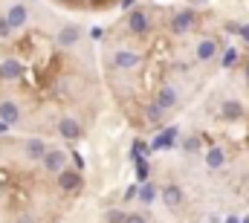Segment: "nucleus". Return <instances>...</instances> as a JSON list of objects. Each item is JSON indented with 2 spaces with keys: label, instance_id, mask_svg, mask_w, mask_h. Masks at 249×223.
<instances>
[{
  "label": "nucleus",
  "instance_id": "nucleus-1",
  "mask_svg": "<svg viewBox=\"0 0 249 223\" xmlns=\"http://www.w3.org/2000/svg\"><path fill=\"white\" fill-rule=\"evenodd\" d=\"M194 23H197V15H194L191 9H180V12L171 15L168 29H171V35H188V32L194 29Z\"/></svg>",
  "mask_w": 249,
  "mask_h": 223
},
{
  "label": "nucleus",
  "instance_id": "nucleus-2",
  "mask_svg": "<svg viewBox=\"0 0 249 223\" xmlns=\"http://www.w3.org/2000/svg\"><path fill=\"white\" fill-rule=\"evenodd\" d=\"M127 29H130V35L145 38V35L151 32V18H148V12H145V9H130V12H127Z\"/></svg>",
  "mask_w": 249,
  "mask_h": 223
},
{
  "label": "nucleus",
  "instance_id": "nucleus-3",
  "mask_svg": "<svg viewBox=\"0 0 249 223\" xmlns=\"http://www.w3.org/2000/svg\"><path fill=\"white\" fill-rule=\"evenodd\" d=\"M160 197H162L165 209H171V212H180V209L186 206V191H183L177 183H168V186L160 191Z\"/></svg>",
  "mask_w": 249,
  "mask_h": 223
},
{
  "label": "nucleus",
  "instance_id": "nucleus-4",
  "mask_svg": "<svg viewBox=\"0 0 249 223\" xmlns=\"http://www.w3.org/2000/svg\"><path fill=\"white\" fill-rule=\"evenodd\" d=\"M81 186H84V177L78 168H64L58 174V188L64 194H75V191H81Z\"/></svg>",
  "mask_w": 249,
  "mask_h": 223
},
{
  "label": "nucleus",
  "instance_id": "nucleus-5",
  "mask_svg": "<svg viewBox=\"0 0 249 223\" xmlns=\"http://www.w3.org/2000/svg\"><path fill=\"white\" fill-rule=\"evenodd\" d=\"M41 166H44L47 174H55V177H58L64 168H67V151H64V148H50L47 157L41 160Z\"/></svg>",
  "mask_w": 249,
  "mask_h": 223
},
{
  "label": "nucleus",
  "instance_id": "nucleus-6",
  "mask_svg": "<svg viewBox=\"0 0 249 223\" xmlns=\"http://www.w3.org/2000/svg\"><path fill=\"white\" fill-rule=\"evenodd\" d=\"M162 111H174V108H180V90L174 87V84H162L160 90H157V99H154Z\"/></svg>",
  "mask_w": 249,
  "mask_h": 223
},
{
  "label": "nucleus",
  "instance_id": "nucleus-7",
  "mask_svg": "<svg viewBox=\"0 0 249 223\" xmlns=\"http://www.w3.org/2000/svg\"><path fill=\"white\" fill-rule=\"evenodd\" d=\"M6 20H9V26L12 29H23L26 23H29V9H26V3H12L9 9H6Z\"/></svg>",
  "mask_w": 249,
  "mask_h": 223
},
{
  "label": "nucleus",
  "instance_id": "nucleus-8",
  "mask_svg": "<svg viewBox=\"0 0 249 223\" xmlns=\"http://www.w3.org/2000/svg\"><path fill=\"white\" fill-rule=\"evenodd\" d=\"M47 151H50V145H47L41 136H32V139L23 142V157H26L29 163H41V160L47 157Z\"/></svg>",
  "mask_w": 249,
  "mask_h": 223
},
{
  "label": "nucleus",
  "instance_id": "nucleus-9",
  "mask_svg": "<svg viewBox=\"0 0 249 223\" xmlns=\"http://www.w3.org/2000/svg\"><path fill=\"white\" fill-rule=\"evenodd\" d=\"M55 41H58L61 50H72V47L81 41V26H75V23H64L61 29H58V35H55Z\"/></svg>",
  "mask_w": 249,
  "mask_h": 223
},
{
  "label": "nucleus",
  "instance_id": "nucleus-10",
  "mask_svg": "<svg viewBox=\"0 0 249 223\" xmlns=\"http://www.w3.org/2000/svg\"><path fill=\"white\" fill-rule=\"evenodd\" d=\"M58 133H61L67 142H75V139L84 136V128L78 125V119H72V116H61V119H58Z\"/></svg>",
  "mask_w": 249,
  "mask_h": 223
},
{
  "label": "nucleus",
  "instance_id": "nucleus-11",
  "mask_svg": "<svg viewBox=\"0 0 249 223\" xmlns=\"http://www.w3.org/2000/svg\"><path fill=\"white\" fill-rule=\"evenodd\" d=\"M139 61H142V56L133 53V50H119V53H113V58H110L113 70H136Z\"/></svg>",
  "mask_w": 249,
  "mask_h": 223
},
{
  "label": "nucleus",
  "instance_id": "nucleus-12",
  "mask_svg": "<svg viewBox=\"0 0 249 223\" xmlns=\"http://www.w3.org/2000/svg\"><path fill=\"white\" fill-rule=\"evenodd\" d=\"M247 116V108L238 102V99H226L223 105H220V119L223 122H241Z\"/></svg>",
  "mask_w": 249,
  "mask_h": 223
},
{
  "label": "nucleus",
  "instance_id": "nucleus-13",
  "mask_svg": "<svg viewBox=\"0 0 249 223\" xmlns=\"http://www.w3.org/2000/svg\"><path fill=\"white\" fill-rule=\"evenodd\" d=\"M20 75H23L20 58H3V64H0V81H18Z\"/></svg>",
  "mask_w": 249,
  "mask_h": 223
},
{
  "label": "nucleus",
  "instance_id": "nucleus-14",
  "mask_svg": "<svg viewBox=\"0 0 249 223\" xmlns=\"http://www.w3.org/2000/svg\"><path fill=\"white\" fill-rule=\"evenodd\" d=\"M194 58H197L200 64H209L212 58H217V41H214V38H203V41H197V47H194Z\"/></svg>",
  "mask_w": 249,
  "mask_h": 223
},
{
  "label": "nucleus",
  "instance_id": "nucleus-15",
  "mask_svg": "<svg viewBox=\"0 0 249 223\" xmlns=\"http://www.w3.org/2000/svg\"><path fill=\"white\" fill-rule=\"evenodd\" d=\"M0 122H6V125H18L20 122V105L15 99H3L0 102Z\"/></svg>",
  "mask_w": 249,
  "mask_h": 223
},
{
  "label": "nucleus",
  "instance_id": "nucleus-16",
  "mask_svg": "<svg viewBox=\"0 0 249 223\" xmlns=\"http://www.w3.org/2000/svg\"><path fill=\"white\" fill-rule=\"evenodd\" d=\"M206 166L212 168V171L223 168V166H226V151H223V148H217V145H214V148H209V151H206Z\"/></svg>",
  "mask_w": 249,
  "mask_h": 223
},
{
  "label": "nucleus",
  "instance_id": "nucleus-17",
  "mask_svg": "<svg viewBox=\"0 0 249 223\" xmlns=\"http://www.w3.org/2000/svg\"><path fill=\"white\" fill-rule=\"evenodd\" d=\"M180 148H183L186 154H197V151L203 148V142H200V136H197V133H188V136H183Z\"/></svg>",
  "mask_w": 249,
  "mask_h": 223
},
{
  "label": "nucleus",
  "instance_id": "nucleus-18",
  "mask_svg": "<svg viewBox=\"0 0 249 223\" xmlns=\"http://www.w3.org/2000/svg\"><path fill=\"white\" fill-rule=\"evenodd\" d=\"M145 116H148V122H154V125H160L162 119H165V111L157 105V102H151L148 108H145Z\"/></svg>",
  "mask_w": 249,
  "mask_h": 223
},
{
  "label": "nucleus",
  "instance_id": "nucleus-19",
  "mask_svg": "<svg viewBox=\"0 0 249 223\" xmlns=\"http://www.w3.org/2000/svg\"><path fill=\"white\" fill-rule=\"evenodd\" d=\"M157 194H160V191H157V186H154V183H145V186L139 188V200H142V203H154V200H157Z\"/></svg>",
  "mask_w": 249,
  "mask_h": 223
},
{
  "label": "nucleus",
  "instance_id": "nucleus-20",
  "mask_svg": "<svg viewBox=\"0 0 249 223\" xmlns=\"http://www.w3.org/2000/svg\"><path fill=\"white\" fill-rule=\"evenodd\" d=\"M12 26H9V20H6V15H0V41H6V38H12Z\"/></svg>",
  "mask_w": 249,
  "mask_h": 223
},
{
  "label": "nucleus",
  "instance_id": "nucleus-21",
  "mask_svg": "<svg viewBox=\"0 0 249 223\" xmlns=\"http://www.w3.org/2000/svg\"><path fill=\"white\" fill-rule=\"evenodd\" d=\"M107 223H124V212L122 209H110L107 212Z\"/></svg>",
  "mask_w": 249,
  "mask_h": 223
},
{
  "label": "nucleus",
  "instance_id": "nucleus-22",
  "mask_svg": "<svg viewBox=\"0 0 249 223\" xmlns=\"http://www.w3.org/2000/svg\"><path fill=\"white\" fill-rule=\"evenodd\" d=\"M235 61H238V53L235 50H226L223 53V67H235Z\"/></svg>",
  "mask_w": 249,
  "mask_h": 223
},
{
  "label": "nucleus",
  "instance_id": "nucleus-23",
  "mask_svg": "<svg viewBox=\"0 0 249 223\" xmlns=\"http://www.w3.org/2000/svg\"><path fill=\"white\" fill-rule=\"evenodd\" d=\"M124 223H148V218L139 212H130V215H124Z\"/></svg>",
  "mask_w": 249,
  "mask_h": 223
},
{
  "label": "nucleus",
  "instance_id": "nucleus-24",
  "mask_svg": "<svg viewBox=\"0 0 249 223\" xmlns=\"http://www.w3.org/2000/svg\"><path fill=\"white\" fill-rule=\"evenodd\" d=\"M15 223H38V218H35V215H20Z\"/></svg>",
  "mask_w": 249,
  "mask_h": 223
},
{
  "label": "nucleus",
  "instance_id": "nucleus-25",
  "mask_svg": "<svg viewBox=\"0 0 249 223\" xmlns=\"http://www.w3.org/2000/svg\"><path fill=\"white\" fill-rule=\"evenodd\" d=\"M238 32H241V38H244V41H247V44H249V23H244V26H241Z\"/></svg>",
  "mask_w": 249,
  "mask_h": 223
},
{
  "label": "nucleus",
  "instance_id": "nucleus-26",
  "mask_svg": "<svg viewBox=\"0 0 249 223\" xmlns=\"http://www.w3.org/2000/svg\"><path fill=\"white\" fill-rule=\"evenodd\" d=\"M9 128H12V125H6V122H0V133H6Z\"/></svg>",
  "mask_w": 249,
  "mask_h": 223
},
{
  "label": "nucleus",
  "instance_id": "nucleus-27",
  "mask_svg": "<svg viewBox=\"0 0 249 223\" xmlns=\"http://www.w3.org/2000/svg\"><path fill=\"white\" fill-rule=\"evenodd\" d=\"M0 191H3V183H0Z\"/></svg>",
  "mask_w": 249,
  "mask_h": 223
}]
</instances>
